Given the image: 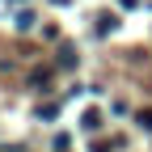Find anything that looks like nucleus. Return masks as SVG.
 Listing matches in <instances>:
<instances>
[{"label":"nucleus","instance_id":"nucleus-1","mask_svg":"<svg viewBox=\"0 0 152 152\" xmlns=\"http://www.w3.org/2000/svg\"><path fill=\"white\" fill-rule=\"evenodd\" d=\"M59 64H64V68L76 64V47H59Z\"/></svg>","mask_w":152,"mask_h":152},{"label":"nucleus","instance_id":"nucleus-3","mask_svg":"<svg viewBox=\"0 0 152 152\" xmlns=\"http://www.w3.org/2000/svg\"><path fill=\"white\" fill-rule=\"evenodd\" d=\"M140 127H148V131H152V106H148V110H140Z\"/></svg>","mask_w":152,"mask_h":152},{"label":"nucleus","instance_id":"nucleus-2","mask_svg":"<svg viewBox=\"0 0 152 152\" xmlns=\"http://www.w3.org/2000/svg\"><path fill=\"white\" fill-rule=\"evenodd\" d=\"M97 30L110 34V30H118V17H97Z\"/></svg>","mask_w":152,"mask_h":152}]
</instances>
